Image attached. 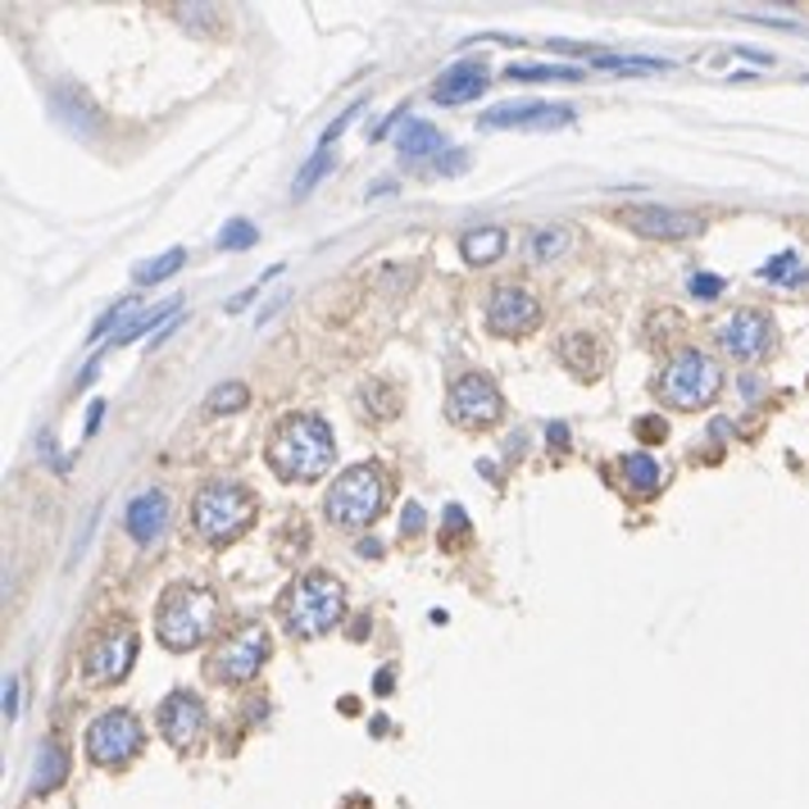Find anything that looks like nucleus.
<instances>
[{"label":"nucleus","mask_w":809,"mask_h":809,"mask_svg":"<svg viewBox=\"0 0 809 809\" xmlns=\"http://www.w3.org/2000/svg\"><path fill=\"white\" fill-rule=\"evenodd\" d=\"M337 442H332V427L314 414H287L273 437H269V468L282 483H314L332 468Z\"/></svg>","instance_id":"obj_1"},{"label":"nucleus","mask_w":809,"mask_h":809,"mask_svg":"<svg viewBox=\"0 0 809 809\" xmlns=\"http://www.w3.org/2000/svg\"><path fill=\"white\" fill-rule=\"evenodd\" d=\"M214 624H219V600L210 587L178 583L160 596L155 633L169 650H196L205 637H214Z\"/></svg>","instance_id":"obj_2"},{"label":"nucleus","mask_w":809,"mask_h":809,"mask_svg":"<svg viewBox=\"0 0 809 809\" xmlns=\"http://www.w3.org/2000/svg\"><path fill=\"white\" fill-rule=\"evenodd\" d=\"M346 614V583L332 574H301L292 591L282 596V624L292 637H323L327 628H337V618Z\"/></svg>","instance_id":"obj_3"},{"label":"nucleus","mask_w":809,"mask_h":809,"mask_svg":"<svg viewBox=\"0 0 809 809\" xmlns=\"http://www.w3.org/2000/svg\"><path fill=\"white\" fill-rule=\"evenodd\" d=\"M387 500H392V483H387L383 464H351L342 478L327 487L323 509H327V518L337 523V528L360 533V528H368V523L387 509Z\"/></svg>","instance_id":"obj_4"},{"label":"nucleus","mask_w":809,"mask_h":809,"mask_svg":"<svg viewBox=\"0 0 809 809\" xmlns=\"http://www.w3.org/2000/svg\"><path fill=\"white\" fill-rule=\"evenodd\" d=\"M255 496L242 483H205L192 500V528L210 546H227L255 523Z\"/></svg>","instance_id":"obj_5"},{"label":"nucleus","mask_w":809,"mask_h":809,"mask_svg":"<svg viewBox=\"0 0 809 809\" xmlns=\"http://www.w3.org/2000/svg\"><path fill=\"white\" fill-rule=\"evenodd\" d=\"M659 401L674 409H705L714 396L724 392V364L705 351H682L659 377Z\"/></svg>","instance_id":"obj_6"},{"label":"nucleus","mask_w":809,"mask_h":809,"mask_svg":"<svg viewBox=\"0 0 809 809\" xmlns=\"http://www.w3.org/2000/svg\"><path fill=\"white\" fill-rule=\"evenodd\" d=\"M82 741H87V759H91V765H101V769H123L128 759L141 755V746H146V732H141L136 714L110 709V714H101V719L87 728Z\"/></svg>","instance_id":"obj_7"},{"label":"nucleus","mask_w":809,"mask_h":809,"mask_svg":"<svg viewBox=\"0 0 809 809\" xmlns=\"http://www.w3.org/2000/svg\"><path fill=\"white\" fill-rule=\"evenodd\" d=\"M132 659H136V628L132 624H110L82 650V678L97 682V687H114V682L128 678Z\"/></svg>","instance_id":"obj_8"},{"label":"nucleus","mask_w":809,"mask_h":809,"mask_svg":"<svg viewBox=\"0 0 809 809\" xmlns=\"http://www.w3.org/2000/svg\"><path fill=\"white\" fill-rule=\"evenodd\" d=\"M269 659V633L260 624L232 628L214 650H210V674L219 682H251Z\"/></svg>","instance_id":"obj_9"},{"label":"nucleus","mask_w":809,"mask_h":809,"mask_svg":"<svg viewBox=\"0 0 809 809\" xmlns=\"http://www.w3.org/2000/svg\"><path fill=\"white\" fill-rule=\"evenodd\" d=\"M618 223L650 242H687V236L705 232V219L691 210H669V205H628L618 210Z\"/></svg>","instance_id":"obj_10"},{"label":"nucleus","mask_w":809,"mask_h":809,"mask_svg":"<svg viewBox=\"0 0 809 809\" xmlns=\"http://www.w3.org/2000/svg\"><path fill=\"white\" fill-rule=\"evenodd\" d=\"M773 342H778V327L765 310H737L719 332V346L741 364H759L773 351Z\"/></svg>","instance_id":"obj_11"},{"label":"nucleus","mask_w":809,"mask_h":809,"mask_svg":"<svg viewBox=\"0 0 809 809\" xmlns=\"http://www.w3.org/2000/svg\"><path fill=\"white\" fill-rule=\"evenodd\" d=\"M451 418L459 423V427H492V423H500V409H505V401H500V392H496V383L487 373H464L459 383L451 387Z\"/></svg>","instance_id":"obj_12"},{"label":"nucleus","mask_w":809,"mask_h":809,"mask_svg":"<svg viewBox=\"0 0 809 809\" xmlns=\"http://www.w3.org/2000/svg\"><path fill=\"white\" fill-rule=\"evenodd\" d=\"M160 732H164L169 746L182 750V755L201 750V737H205V705H201V696L182 691V687L169 691V696L160 700Z\"/></svg>","instance_id":"obj_13"},{"label":"nucleus","mask_w":809,"mask_h":809,"mask_svg":"<svg viewBox=\"0 0 809 809\" xmlns=\"http://www.w3.org/2000/svg\"><path fill=\"white\" fill-rule=\"evenodd\" d=\"M537 323H542V305H537L533 292H523V287L492 292V301H487V327L496 332V337H528Z\"/></svg>","instance_id":"obj_14"},{"label":"nucleus","mask_w":809,"mask_h":809,"mask_svg":"<svg viewBox=\"0 0 809 809\" xmlns=\"http://www.w3.org/2000/svg\"><path fill=\"white\" fill-rule=\"evenodd\" d=\"M578 114L568 105H550V101H509V105H496L478 119V128H537V132H550V128H568Z\"/></svg>","instance_id":"obj_15"},{"label":"nucleus","mask_w":809,"mask_h":809,"mask_svg":"<svg viewBox=\"0 0 809 809\" xmlns=\"http://www.w3.org/2000/svg\"><path fill=\"white\" fill-rule=\"evenodd\" d=\"M487 82H492V64H487L483 55H468V60H459L455 69H446V73L433 82V101H437V105H464V101H473V97H483Z\"/></svg>","instance_id":"obj_16"},{"label":"nucleus","mask_w":809,"mask_h":809,"mask_svg":"<svg viewBox=\"0 0 809 809\" xmlns=\"http://www.w3.org/2000/svg\"><path fill=\"white\" fill-rule=\"evenodd\" d=\"M123 523H128V533H132V542H155L160 533H164V523H169V496L164 492H136L132 500H128V509H123Z\"/></svg>","instance_id":"obj_17"},{"label":"nucleus","mask_w":809,"mask_h":809,"mask_svg":"<svg viewBox=\"0 0 809 809\" xmlns=\"http://www.w3.org/2000/svg\"><path fill=\"white\" fill-rule=\"evenodd\" d=\"M559 360H564V368L574 373V377H583V383H591V377L605 368V351H600L596 337H587V332H578V337L559 342Z\"/></svg>","instance_id":"obj_18"},{"label":"nucleus","mask_w":809,"mask_h":809,"mask_svg":"<svg viewBox=\"0 0 809 809\" xmlns=\"http://www.w3.org/2000/svg\"><path fill=\"white\" fill-rule=\"evenodd\" d=\"M459 255H464V264H473V269H483V264L500 260V255H505V232H500V227H473L468 236H459Z\"/></svg>","instance_id":"obj_19"},{"label":"nucleus","mask_w":809,"mask_h":809,"mask_svg":"<svg viewBox=\"0 0 809 809\" xmlns=\"http://www.w3.org/2000/svg\"><path fill=\"white\" fill-rule=\"evenodd\" d=\"M64 773H69L64 750H60L55 741H41V746H37V769H32V791L41 796V791L60 787V782H64Z\"/></svg>","instance_id":"obj_20"},{"label":"nucleus","mask_w":809,"mask_h":809,"mask_svg":"<svg viewBox=\"0 0 809 809\" xmlns=\"http://www.w3.org/2000/svg\"><path fill=\"white\" fill-rule=\"evenodd\" d=\"M396 151L405 155V160H423V155H437L442 151V132L433 128V123H423V119H409L405 128H401V136H396Z\"/></svg>","instance_id":"obj_21"},{"label":"nucleus","mask_w":809,"mask_h":809,"mask_svg":"<svg viewBox=\"0 0 809 809\" xmlns=\"http://www.w3.org/2000/svg\"><path fill=\"white\" fill-rule=\"evenodd\" d=\"M759 277L765 282H773V287H805V260L796 255V251H782V255H773L765 269H759Z\"/></svg>","instance_id":"obj_22"},{"label":"nucleus","mask_w":809,"mask_h":809,"mask_svg":"<svg viewBox=\"0 0 809 809\" xmlns=\"http://www.w3.org/2000/svg\"><path fill=\"white\" fill-rule=\"evenodd\" d=\"M624 473H628V487L637 492V496H655L659 492V464L650 459V455H628L624 459Z\"/></svg>","instance_id":"obj_23"},{"label":"nucleus","mask_w":809,"mask_h":809,"mask_svg":"<svg viewBox=\"0 0 809 809\" xmlns=\"http://www.w3.org/2000/svg\"><path fill=\"white\" fill-rule=\"evenodd\" d=\"M173 310H182V301H169V305H151V310H141V314H132L119 332H114V346H128V342H136L141 332H146L151 323H160L164 314H173Z\"/></svg>","instance_id":"obj_24"},{"label":"nucleus","mask_w":809,"mask_h":809,"mask_svg":"<svg viewBox=\"0 0 809 809\" xmlns=\"http://www.w3.org/2000/svg\"><path fill=\"white\" fill-rule=\"evenodd\" d=\"M182 260H186V251L173 246L169 255H160V260H151V264H141V269H136V282H141V287H151V282H164V277H173V273L182 269Z\"/></svg>","instance_id":"obj_25"},{"label":"nucleus","mask_w":809,"mask_h":809,"mask_svg":"<svg viewBox=\"0 0 809 809\" xmlns=\"http://www.w3.org/2000/svg\"><path fill=\"white\" fill-rule=\"evenodd\" d=\"M509 78H514V82H559V78L574 82L578 69H564V64H514Z\"/></svg>","instance_id":"obj_26"},{"label":"nucleus","mask_w":809,"mask_h":809,"mask_svg":"<svg viewBox=\"0 0 809 809\" xmlns=\"http://www.w3.org/2000/svg\"><path fill=\"white\" fill-rule=\"evenodd\" d=\"M251 401V392L242 387V383H223V387H214L210 396H205V414H227V409H242Z\"/></svg>","instance_id":"obj_27"},{"label":"nucleus","mask_w":809,"mask_h":809,"mask_svg":"<svg viewBox=\"0 0 809 809\" xmlns=\"http://www.w3.org/2000/svg\"><path fill=\"white\" fill-rule=\"evenodd\" d=\"M255 242H260V232H255V223H246V219L227 223V227H223V236H219V246H223V251H251Z\"/></svg>","instance_id":"obj_28"},{"label":"nucleus","mask_w":809,"mask_h":809,"mask_svg":"<svg viewBox=\"0 0 809 809\" xmlns=\"http://www.w3.org/2000/svg\"><path fill=\"white\" fill-rule=\"evenodd\" d=\"M591 64L596 69H624V73H633V69H650V73H659V69H669V60H633V55H591Z\"/></svg>","instance_id":"obj_29"},{"label":"nucleus","mask_w":809,"mask_h":809,"mask_svg":"<svg viewBox=\"0 0 809 809\" xmlns=\"http://www.w3.org/2000/svg\"><path fill=\"white\" fill-rule=\"evenodd\" d=\"M327 169H332V160H327V155H314V160L301 169V178H296V186H292V192H296V196H305L310 186H318V178H323Z\"/></svg>","instance_id":"obj_30"},{"label":"nucleus","mask_w":809,"mask_h":809,"mask_svg":"<svg viewBox=\"0 0 809 809\" xmlns=\"http://www.w3.org/2000/svg\"><path fill=\"white\" fill-rule=\"evenodd\" d=\"M564 246H568V232H564V227H546V232H537V242H533V251H537L542 260L559 255Z\"/></svg>","instance_id":"obj_31"},{"label":"nucleus","mask_w":809,"mask_h":809,"mask_svg":"<svg viewBox=\"0 0 809 809\" xmlns=\"http://www.w3.org/2000/svg\"><path fill=\"white\" fill-rule=\"evenodd\" d=\"M637 437L641 442H664V437H669V423H664V418H641L637 423Z\"/></svg>","instance_id":"obj_32"},{"label":"nucleus","mask_w":809,"mask_h":809,"mask_svg":"<svg viewBox=\"0 0 809 809\" xmlns=\"http://www.w3.org/2000/svg\"><path fill=\"white\" fill-rule=\"evenodd\" d=\"M446 528H451V542L455 537H468V514L459 505H446Z\"/></svg>","instance_id":"obj_33"},{"label":"nucleus","mask_w":809,"mask_h":809,"mask_svg":"<svg viewBox=\"0 0 809 809\" xmlns=\"http://www.w3.org/2000/svg\"><path fill=\"white\" fill-rule=\"evenodd\" d=\"M691 292H696V296H719V292H724V277L696 273V277H691Z\"/></svg>","instance_id":"obj_34"},{"label":"nucleus","mask_w":809,"mask_h":809,"mask_svg":"<svg viewBox=\"0 0 809 809\" xmlns=\"http://www.w3.org/2000/svg\"><path fill=\"white\" fill-rule=\"evenodd\" d=\"M19 705H23V687H19V678H6V719H19Z\"/></svg>","instance_id":"obj_35"},{"label":"nucleus","mask_w":809,"mask_h":809,"mask_svg":"<svg viewBox=\"0 0 809 809\" xmlns=\"http://www.w3.org/2000/svg\"><path fill=\"white\" fill-rule=\"evenodd\" d=\"M123 310H132V305H114V310H105V318H101L97 327H91V342H97V337H105V332H110V327L123 318Z\"/></svg>","instance_id":"obj_36"},{"label":"nucleus","mask_w":809,"mask_h":809,"mask_svg":"<svg viewBox=\"0 0 809 809\" xmlns=\"http://www.w3.org/2000/svg\"><path fill=\"white\" fill-rule=\"evenodd\" d=\"M418 533H423V509L405 505V537H418Z\"/></svg>","instance_id":"obj_37"},{"label":"nucleus","mask_w":809,"mask_h":809,"mask_svg":"<svg viewBox=\"0 0 809 809\" xmlns=\"http://www.w3.org/2000/svg\"><path fill=\"white\" fill-rule=\"evenodd\" d=\"M464 160H468L464 151H455V155H442V173H459V169H464Z\"/></svg>","instance_id":"obj_38"},{"label":"nucleus","mask_w":809,"mask_h":809,"mask_svg":"<svg viewBox=\"0 0 809 809\" xmlns=\"http://www.w3.org/2000/svg\"><path fill=\"white\" fill-rule=\"evenodd\" d=\"M550 446H555V451L568 446V427H564V423H550Z\"/></svg>","instance_id":"obj_39"},{"label":"nucleus","mask_w":809,"mask_h":809,"mask_svg":"<svg viewBox=\"0 0 809 809\" xmlns=\"http://www.w3.org/2000/svg\"><path fill=\"white\" fill-rule=\"evenodd\" d=\"M373 687H377V691H392V669L377 674V678H373Z\"/></svg>","instance_id":"obj_40"}]
</instances>
